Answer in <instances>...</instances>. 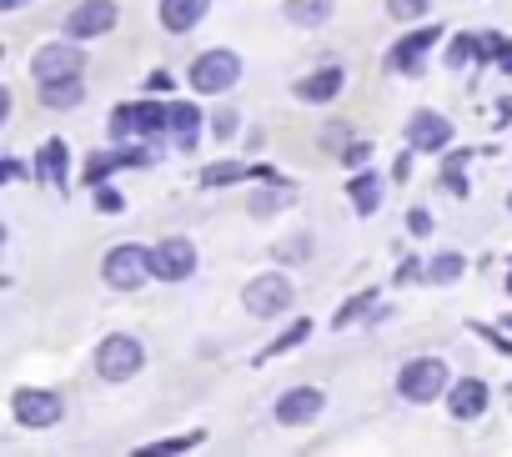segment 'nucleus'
<instances>
[{
  "label": "nucleus",
  "mask_w": 512,
  "mask_h": 457,
  "mask_svg": "<svg viewBox=\"0 0 512 457\" xmlns=\"http://www.w3.org/2000/svg\"><path fill=\"white\" fill-rule=\"evenodd\" d=\"M171 131V106L156 101H136V106H116L111 111V136L131 141V136H166Z\"/></svg>",
  "instance_id": "f257e3e1"
},
{
  "label": "nucleus",
  "mask_w": 512,
  "mask_h": 457,
  "mask_svg": "<svg viewBox=\"0 0 512 457\" xmlns=\"http://www.w3.org/2000/svg\"><path fill=\"white\" fill-rule=\"evenodd\" d=\"M141 362H146V347H141L136 337H126V332H116V337H106V342L96 347V372H101V382H131V377L141 372Z\"/></svg>",
  "instance_id": "f03ea898"
},
{
  "label": "nucleus",
  "mask_w": 512,
  "mask_h": 457,
  "mask_svg": "<svg viewBox=\"0 0 512 457\" xmlns=\"http://www.w3.org/2000/svg\"><path fill=\"white\" fill-rule=\"evenodd\" d=\"M292 302H297V287H292L282 272L251 277V282H246V292H241V307H246L251 317H282Z\"/></svg>",
  "instance_id": "7ed1b4c3"
},
{
  "label": "nucleus",
  "mask_w": 512,
  "mask_h": 457,
  "mask_svg": "<svg viewBox=\"0 0 512 457\" xmlns=\"http://www.w3.org/2000/svg\"><path fill=\"white\" fill-rule=\"evenodd\" d=\"M442 387H447V362L442 357H412L397 372V392L407 402H432V397H442Z\"/></svg>",
  "instance_id": "20e7f679"
},
{
  "label": "nucleus",
  "mask_w": 512,
  "mask_h": 457,
  "mask_svg": "<svg viewBox=\"0 0 512 457\" xmlns=\"http://www.w3.org/2000/svg\"><path fill=\"white\" fill-rule=\"evenodd\" d=\"M236 81H241L236 51H206V56L191 61V86H196L201 96H221V91H231Z\"/></svg>",
  "instance_id": "39448f33"
},
{
  "label": "nucleus",
  "mask_w": 512,
  "mask_h": 457,
  "mask_svg": "<svg viewBox=\"0 0 512 457\" xmlns=\"http://www.w3.org/2000/svg\"><path fill=\"white\" fill-rule=\"evenodd\" d=\"M101 277H106L116 292H136V287H146V277H151V252H141V247H116V252H106Z\"/></svg>",
  "instance_id": "423d86ee"
},
{
  "label": "nucleus",
  "mask_w": 512,
  "mask_h": 457,
  "mask_svg": "<svg viewBox=\"0 0 512 457\" xmlns=\"http://www.w3.org/2000/svg\"><path fill=\"white\" fill-rule=\"evenodd\" d=\"M196 272V247L186 237H166L151 247V277L156 282H186Z\"/></svg>",
  "instance_id": "0eeeda50"
},
{
  "label": "nucleus",
  "mask_w": 512,
  "mask_h": 457,
  "mask_svg": "<svg viewBox=\"0 0 512 457\" xmlns=\"http://www.w3.org/2000/svg\"><path fill=\"white\" fill-rule=\"evenodd\" d=\"M31 71H36V81H66V76H81V71H86V51L76 46V36H71V41H56V46L36 51Z\"/></svg>",
  "instance_id": "6e6552de"
},
{
  "label": "nucleus",
  "mask_w": 512,
  "mask_h": 457,
  "mask_svg": "<svg viewBox=\"0 0 512 457\" xmlns=\"http://www.w3.org/2000/svg\"><path fill=\"white\" fill-rule=\"evenodd\" d=\"M116 21H121L116 0H81V6L66 16V36H76V41H96V36H106Z\"/></svg>",
  "instance_id": "1a4fd4ad"
},
{
  "label": "nucleus",
  "mask_w": 512,
  "mask_h": 457,
  "mask_svg": "<svg viewBox=\"0 0 512 457\" xmlns=\"http://www.w3.org/2000/svg\"><path fill=\"white\" fill-rule=\"evenodd\" d=\"M11 412H16L21 427H56L61 422V397L46 392V387H21L11 397Z\"/></svg>",
  "instance_id": "9d476101"
},
{
  "label": "nucleus",
  "mask_w": 512,
  "mask_h": 457,
  "mask_svg": "<svg viewBox=\"0 0 512 457\" xmlns=\"http://www.w3.org/2000/svg\"><path fill=\"white\" fill-rule=\"evenodd\" d=\"M322 407H327V392L322 387H292V392L277 397V422L282 427H307V422L322 417Z\"/></svg>",
  "instance_id": "9b49d317"
},
{
  "label": "nucleus",
  "mask_w": 512,
  "mask_h": 457,
  "mask_svg": "<svg viewBox=\"0 0 512 457\" xmlns=\"http://www.w3.org/2000/svg\"><path fill=\"white\" fill-rule=\"evenodd\" d=\"M447 141H452V121H447V116L417 111V116L407 121V146H412V151H442Z\"/></svg>",
  "instance_id": "f8f14e48"
},
{
  "label": "nucleus",
  "mask_w": 512,
  "mask_h": 457,
  "mask_svg": "<svg viewBox=\"0 0 512 457\" xmlns=\"http://www.w3.org/2000/svg\"><path fill=\"white\" fill-rule=\"evenodd\" d=\"M487 382L482 377H462V382H452V392H447V412L457 417V422H472V417H482L487 412Z\"/></svg>",
  "instance_id": "ddd939ff"
},
{
  "label": "nucleus",
  "mask_w": 512,
  "mask_h": 457,
  "mask_svg": "<svg viewBox=\"0 0 512 457\" xmlns=\"http://www.w3.org/2000/svg\"><path fill=\"white\" fill-rule=\"evenodd\" d=\"M437 41H442V26H427V31H412V36H402V46L392 51V71H402V76H417V71H422V56H427Z\"/></svg>",
  "instance_id": "4468645a"
},
{
  "label": "nucleus",
  "mask_w": 512,
  "mask_h": 457,
  "mask_svg": "<svg viewBox=\"0 0 512 457\" xmlns=\"http://www.w3.org/2000/svg\"><path fill=\"white\" fill-rule=\"evenodd\" d=\"M342 86H347L342 66H322V71H312V76H302V81H297V96L317 106V101H337V96H342Z\"/></svg>",
  "instance_id": "2eb2a0df"
},
{
  "label": "nucleus",
  "mask_w": 512,
  "mask_h": 457,
  "mask_svg": "<svg viewBox=\"0 0 512 457\" xmlns=\"http://www.w3.org/2000/svg\"><path fill=\"white\" fill-rule=\"evenodd\" d=\"M206 11H211V0H161V26H166L171 36H181V31L201 26Z\"/></svg>",
  "instance_id": "dca6fc26"
},
{
  "label": "nucleus",
  "mask_w": 512,
  "mask_h": 457,
  "mask_svg": "<svg viewBox=\"0 0 512 457\" xmlns=\"http://www.w3.org/2000/svg\"><path fill=\"white\" fill-rule=\"evenodd\" d=\"M36 91H41V106H51V111H71V106L86 101V81H81V76H66V81H36Z\"/></svg>",
  "instance_id": "f3484780"
},
{
  "label": "nucleus",
  "mask_w": 512,
  "mask_h": 457,
  "mask_svg": "<svg viewBox=\"0 0 512 457\" xmlns=\"http://www.w3.org/2000/svg\"><path fill=\"white\" fill-rule=\"evenodd\" d=\"M36 176H41L46 186L66 191V141H61V136L41 146V166H36Z\"/></svg>",
  "instance_id": "a211bd4d"
},
{
  "label": "nucleus",
  "mask_w": 512,
  "mask_h": 457,
  "mask_svg": "<svg viewBox=\"0 0 512 457\" xmlns=\"http://www.w3.org/2000/svg\"><path fill=\"white\" fill-rule=\"evenodd\" d=\"M282 16L292 21V26H327L332 21V0H287V6H282Z\"/></svg>",
  "instance_id": "6ab92c4d"
},
{
  "label": "nucleus",
  "mask_w": 512,
  "mask_h": 457,
  "mask_svg": "<svg viewBox=\"0 0 512 457\" xmlns=\"http://www.w3.org/2000/svg\"><path fill=\"white\" fill-rule=\"evenodd\" d=\"M196 131H201V111L196 106H171V136H176L181 151L196 146Z\"/></svg>",
  "instance_id": "aec40b11"
},
{
  "label": "nucleus",
  "mask_w": 512,
  "mask_h": 457,
  "mask_svg": "<svg viewBox=\"0 0 512 457\" xmlns=\"http://www.w3.org/2000/svg\"><path fill=\"white\" fill-rule=\"evenodd\" d=\"M352 206H357L362 216H372V211L382 206V181H377L372 171H362V176L352 181Z\"/></svg>",
  "instance_id": "412c9836"
},
{
  "label": "nucleus",
  "mask_w": 512,
  "mask_h": 457,
  "mask_svg": "<svg viewBox=\"0 0 512 457\" xmlns=\"http://www.w3.org/2000/svg\"><path fill=\"white\" fill-rule=\"evenodd\" d=\"M457 277H462V257H457V252H437V257L427 262V282H442V287H447V282H457Z\"/></svg>",
  "instance_id": "4be33fe9"
},
{
  "label": "nucleus",
  "mask_w": 512,
  "mask_h": 457,
  "mask_svg": "<svg viewBox=\"0 0 512 457\" xmlns=\"http://www.w3.org/2000/svg\"><path fill=\"white\" fill-rule=\"evenodd\" d=\"M372 307H377V292H357L352 302H342V312L332 317V327H352L357 317H372Z\"/></svg>",
  "instance_id": "5701e85b"
},
{
  "label": "nucleus",
  "mask_w": 512,
  "mask_h": 457,
  "mask_svg": "<svg viewBox=\"0 0 512 457\" xmlns=\"http://www.w3.org/2000/svg\"><path fill=\"white\" fill-rule=\"evenodd\" d=\"M307 337H312V322H292V327H287V332H282V337H277L267 352H262V362H272V357L292 352V347H297V342H307Z\"/></svg>",
  "instance_id": "b1692460"
},
{
  "label": "nucleus",
  "mask_w": 512,
  "mask_h": 457,
  "mask_svg": "<svg viewBox=\"0 0 512 457\" xmlns=\"http://www.w3.org/2000/svg\"><path fill=\"white\" fill-rule=\"evenodd\" d=\"M241 176H246L241 161H221V166H206L201 171V186H226V181H241Z\"/></svg>",
  "instance_id": "393cba45"
},
{
  "label": "nucleus",
  "mask_w": 512,
  "mask_h": 457,
  "mask_svg": "<svg viewBox=\"0 0 512 457\" xmlns=\"http://www.w3.org/2000/svg\"><path fill=\"white\" fill-rule=\"evenodd\" d=\"M467 61H477V36H457V41L447 46V66H452V71H462Z\"/></svg>",
  "instance_id": "a878e982"
},
{
  "label": "nucleus",
  "mask_w": 512,
  "mask_h": 457,
  "mask_svg": "<svg viewBox=\"0 0 512 457\" xmlns=\"http://www.w3.org/2000/svg\"><path fill=\"white\" fill-rule=\"evenodd\" d=\"M206 442V432H186V437H171V442H146L141 452L151 457V452H191V447H201Z\"/></svg>",
  "instance_id": "bb28decb"
},
{
  "label": "nucleus",
  "mask_w": 512,
  "mask_h": 457,
  "mask_svg": "<svg viewBox=\"0 0 512 457\" xmlns=\"http://www.w3.org/2000/svg\"><path fill=\"white\" fill-rule=\"evenodd\" d=\"M427 6H432V0H387V11H392L397 21H422Z\"/></svg>",
  "instance_id": "cd10ccee"
},
{
  "label": "nucleus",
  "mask_w": 512,
  "mask_h": 457,
  "mask_svg": "<svg viewBox=\"0 0 512 457\" xmlns=\"http://www.w3.org/2000/svg\"><path fill=\"white\" fill-rule=\"evenodd\" d=\"M211 121H216V126H211V131H216V136H221V141H231V136H236V121H241V116H236V111H216V116H211Z\"/></svg>",
  "instance_id": "c85d7f7f"
},
{
  "label": "nucleus",
  "mask_w": 512,
  "mask_h": 457,
  "mask_svg": "<svg viewBox=\"0 0 512 457\" xmlns=\"http://www.w3.org/2000/svg\"><path fill=\"white\" fill-rule=\"evenodd\" d=\"M96 206H101L106 216H116V211L126 206V196H121V191H111V186H101V191H96Z\"/></svg>",
  "instance_id": "c756f323"
},
{
  "label": "nucleus",
  "mask_w": 512,
  "mask_h": 457,
  "mask_svg": "<svg viewBox=\"0 0 512 457\" xmlns=\"http://www.w3.org/2000/svg\"><path fill=\"white\" fill-rule=\"evenodd\" d=\"M146 91H151V96H156V91L166 96V91H171V76H166V71H151V76H146Z\"/></svg>",
  "instance_id": "7c9ffc66"
},
{
  "label": "nucleus",
  "mask_w": 512,
  "mask_h": 457,
  "mask_svg": "<svg viewBox=\"0 0 512 457\" xmlns=\"http://www.w3.org/2000/svg\"><path fill=\"white\" fill-rule=\"evenodd\" d=\"M407 226H412L417 237H427V232H432V216H427V211H412V216H407Z\"/></svg>",
  "instance_id": "2f4dec72"
},
{
  "label": "nucleus",
  "mask_w": 512,
  "mask_h": 457,
  "mask_svg": "<svg viewBox=\"0 0 512 457\" xmlns=\"http://www.w3.org/2000/svg\"><path fill=\"white\" fill-rule=\"evenodd\" d=\"M367 156H372V146H367V141H362V146H352V151H347V166H362V161H367Z\"/></svg>",
  "instance_id": "473e14b6"
},
{
  "label": "nucleus",
  "mask_w": 512,
  "mask_h": 457,
  "mask_svg": "<svg viewBox=\"0 0 512 457\" xmlns=\"http://www.w3.org/2000/svg\"><path fill=\"white\" fill-rule=\"evenodd\" d=\"M412 277H417V262H412V257H407V262H402V267H397V282H412Z\"/></svg>",
  "instance_id": "72a5a7b5"
},
{
  "label": "nucleus",
  "mask_w": 512,
  "mask_h": 457,
  "mask_svg": "<svg viewBox=\"0 0 512 457\" xmlns=\"http://www.w3.org/2000/svg\"><path fill=\"white\" fill-rule=\"evenodd\" d=\"M497 61H502V66L512 71V41H502V51H497Z\"/></svg>",
  "instance_id": "f704fd0d"
},
{
  "label": "nucleus",
  "mask_w": 512,
  "mask_h": 457,
  "mask_svg": "<svg viewBox=\"0 0 512 457\" xmlns=\"http://www.w3.org/2000/svg\"><path fill=\"white\" fill-rule=\"evenodd\" d=\"M0 6H6V11H16V6H26V0H0Z\"/></svg>",
  "instance_id": "c9c22d12"
},
{
  "label": "nucleus",
  "mask_w": 512,
  "mask_h": 457,
  "mask_svg": "<svg viewBox=\"0 0 512 457\" xmlns=\"http://www.w3.org/2000/svg\"><path fill=\"white\" fill-rule=\"evenodd\" d=\"M507 292H512V277H507Z\"/></svg>",
  "instance_id": "e433bc0d"
},
{
  "label": "nucleus",
  "mask_w": 512,
  "mask_h": 457,
  "mask_svg": "<svg viewBox=\"0 0 512 457\" xmlns=\"http://www.w3.org/2000/svg\"><path fill=\"white\" fill-rule=\"evenodd\" d=\"M507 332H512V317H507Z\"/></svg>",
  "instance_id": "4c0bfd02"
},
{
  "label": "nucleus",
  "mask_w": 512,
  "mask_h": 457,
  "mask_svg": "<svg viewBox=\"0 0 512 457\" xmlns=\"http://www.w3.org/2000/svg\"><path fill=\"white\" fill-rule=\"evenodd\" d=\"M507 206H512V196H507Z\"/></svg>",
  "instance_id": "58836bf2"
}]
</instances>
